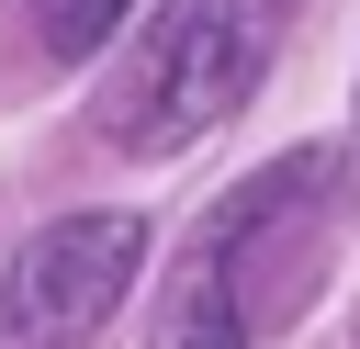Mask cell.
<instances>
[{
    "label": "cell",
    "instance_id": "obj_3",
    "mask_svg": "<svg viewBox=\"0 0 360 349\" xmlns=\"http://www.w3.org/2000/svg\"><path fill=\"white\" fill-rule=\"evenodd\" d=\"M146 270V214H56L0 270V349H90Z\"/></svg>",
    "mask_w": 360,
    "mask_h": 349
},
{
    "label": "cell",
    "instance_id": "obj_1",
    "mask_svg": "<svg viewBox=\"0 0 360 349\" xmlns=\"http://www.w3.org/2000/svg\"><path fill=\"white\" fill-rule=\"evenodd\" d=\"M326 214H338V158H326V146L270 158L259 180H236V191L191 225L180 270L158 281L146 349H259V338L315 293V270H326Z\"/></svg>",
    "mask_w": 360,
    "mask_h": 349
},
{
    "label": "cell",
    "instance_id": "obj_2",
    "mask_svg": "<svg viewBox=\"0 0 360 349\" xmlns=\"http://www.w3.org/2000/svg\"><path fill=\"white\" fill-rule=\"evenodd\" d=\"M270 45H281V0H169V11L135 34V56H124V79H112V101H101V135H112L124 158H180V146H202V135L259 90Z\"/></svg>",
    "mask_w": 360,
    "mask_h": 349
},
{
    "label": "cell",
    "instance_id": "obj_4",
    "mask_svg": "<svg viewBox=\"0 0 360 349\" xmlns=\"http://www.w3.org/2000/svg\"><path fill=\"white\" fill-rule=\"evenodd\" d=\"M124 11L135 0H34V34H45V56H101L124 34Z\"/></svg>",
    "mask_w": 360,
    "mask_h": 349
}]
</instances>
